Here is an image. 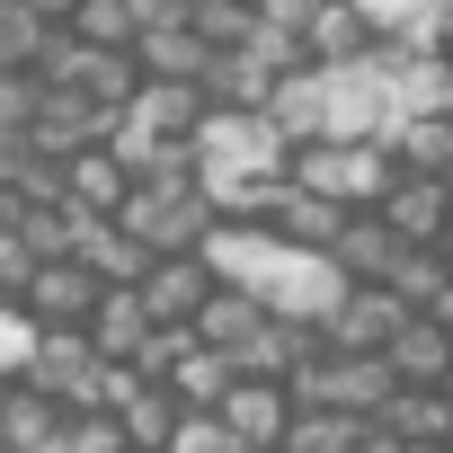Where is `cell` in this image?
<instances>
[{
	"label": "cell",
	"mask_w": 453,
	"mask_h": 453,
	"mask_svg": "<svg viewBox=\"0 0 453 453\" xmlns=\"http://www.w3.org/2000/svg\"><path fill=\"white\" fill-rule=\"evenodd\" d=\"M36 45H45V27L19 10V0H0V72H27V63H36Z\"/></svg>",
	"instance_id": "obj_19"
},
{
	"label": "cell",
	"mask_w": 453,
	"mask_h": 453,
	"mask_svg": "<svg viewBox=\"0 0 453 453\" xmlns=\"http://www.w3.org/2000/svg\"><path fill=\"white\" fill-rule=\"evenodd\" d=\"M0 453H10V444H0Z\"/></svg>",
	"instance_id": "obj_24"
},
{
	"label": "cell",
	"mask_w": 453,
	"mask_h": 453,
	"mask_svg": "<svg viewBox=\"0 0 453 453\" xmlns=\"http://www.w3.org/2000/svg\"><path fill=\"white\" fill-rule=\"evenodd\" d=\"M27 116H36V81L0 72V142H27Z\"/></svg>",
	"instance_id": "obj_21"
},
{
	"label": "cell",
	"mask_w": 453,
	"mask_h": 453,
	"mask_svg": "<svg viewBox=\"0 0 453 453\" xmlns=\"http://www.w3.org/2000/svg\"><path fill=\"white\" fill-rule=\"evenodd\" d=\"M204 294H213V276H204V258H196V250H178V258H151V267L134 276V303H142L160 329H187Z\"/></svg>",
	"instance_id": "obj_7"
},
{
	"label": "cell",
	"mask_w": 453,
	"mask_h": 453,
	"mask_svg": "<svg viewBox=\"0 0 453 453\" xmlns=\"http://www.w3.org/2000/svg\"><path fill=\"white\" fill-rule=\"evenodd\" d=\"M89 382H98V356L81 329H36L27 365H19V391L54 400V409H89Z\"/></svg>",
	"instance_id": "obj_5"
},
{
	"label": "cell",
	"mask_w": 453,
	"mask_h": 453,
	"mask_svg": "<svg viewBox=\"0 0 453 453\" xmlns=\"http://www.w3.org/2000/svg\"><path fill=\"white\" fill-rule=\"evenodd\" d=\"M107 418H116L125 453H160V444H169V426H178V400H169L160 382H134V391H125V400H116Z\"/></svg>",
	"instance_id": "obj_14"
},
{
	"label": "cell",
	"mask_w": 453,
	"mask_h": 453,
	"mask_svg": "<svg viewBox=\"0 0 453 453\" xmlns=\"http://www.w3.org/2000/svg\"><path fill=\"white\" fill-rule=\"evenodd\" d=\"M400 382H391V365L382 356H329V347H311L294 373H285V400L294 409H329V418H382V400H391Z\"/></svg>",
	"instance_id": "obj_3"
},
{
	"label": "cell",
	"mask_w": 453,
	"mask_h": 453,
	"mask_svg": "<svg viewBox=\"0 0 453 453\" xmlns=\"http://www.w3.org/2000/svg\"><path fill=\"white\" fill-rule=\"evenodd\" d=\"M391 107H382V72L365 63H311V142H382Z\"/></svg>",
	"instance_id": "obj_4"
},
{
	"label": "cell",
	"mask_w": 453,
	"mask_h": 453,
	"mask_svg": "<svg viewBox=\"0 0 453 453\" xmlns=\"http://www.w3.org/2000/svg\"><path fill=\"white\" fill-rule=\"evenodd\" d=\"M89 303H98V285H89L72 258H45V267L27 276V294H19V311H27L36 329H81V320H89Z\"/></svg>",
	"instance_id": "obj_10"
},
{
	"label": "cell",
	"mask_w": 453,
	"mask_h": 453,
	"mask_svg": "<svg viewBox=\"0 0 453 453\" xmlns=\"http://www.w3.org/2000/svg\"><path fill=\"white\" fill-rule=\"evenodd\" d=\"M19 10H27V19H36V27H63V19H72V10H81V0H19Z\"/></svg>",
	"instance_id": "obj_22"
},
{
	"label": "cell",
	"mask_w": 453,
	"mask_h": 453,
	"mask_svg": "<svg viewBox=\"0 0 453 453\" xmlns=\"http://www.w3.org/2000/svg\"><path fill=\"white\" fill-rule=\"evenodd\" d=\"M373 222L409 250H435V222H444V178H391V196L373 204Z\"/></svg>",
	"instance_id": "obj_12"
},
{
	"label": "cell",
	"mask_w": 453,
	"mask_h": 453,
	"mask_svg": "<svg viewBox=\"0 0 453 453\" xmlns=\"http://www.w3.org/2000/svg\"><path fill=\"white\" fill-rule=\"evenodd\" d=\"M196 258H204V276H213V285L250 294L267 320H294V329H320V320H329V303L347 294V276H338L320 250L276 241L267 222H204Z\"/></svg>",
	"instance_id": "obj_1"
},
{
	"label": "cell",
	"mask_w": 453,
	"mask_h": 453,
	"mask_svg": "<svg viewBox=\"0 0 453 453\" xmlns=\"http://www.w3.org/2000/svg\"><path fill=\"white\" fill-rule=\"evenodd\" d=\"M125 54H134V81H187V89H196L204 63H213V45H204L196 27H142Z\"/></svg>",
	"instance_id": "obj_11"
},
{
	"label": "cell",
	"mask_w": 453,
	"mask_h": 453,
	"mask_svg": "<svg viewBox=\"0 0 453 453\" xmlns=\"http://www.w3.org/2000/svg\"><path fill=\"white\" fill-rule=\"evenodd\" d=\"M391 160L373 151V142H303L294 160H285V187H303V196H320V204H338V213H373L382 196H391Z\"/></svg>",
	"instance_id": "obj_2"
},
{
	"label": "cell",
	"mask_w": 453,
	"mask_h": 453,
	"mask_svg": "<svg viewBox=\"0 0 453 453\" xmlns=\"http://www.w3.org/2000/svg\"><path fill=\"white\" fill-rule=\"evenodd\" d=\"M54 435H63V409L54 400H36V391H0V444L10 453H54Z\"/></svg>",
	"instance_id": "obj_15"
},
{
	"label": "cell",
	"mask_w": 453,
	"mask_h": 453,
	"mask_svg": "<svg viewBox=\"0 0 453 453\" xmlns=\"http://www.w3.org/2000/svg\"><path fill=\"white\" fill-rule=\"evenodd\" d=\"M204 418L232 435L241 453H276V444H285V426H294V400H285V382H232Z\"/></svg>",
	"instance_id": "obj_6"
},
{
	"label": "cell",
	"mask_w": 453,
	"mask_h": 453,
	"mask_svg": "<svg viewBox=\"0 0 453 453\" xmlns=\"http://www.w3.org/2000/svg\"><path fill=\"white\" fill-rule=\"evenodd\" d=\"M373 36L365 19L347 10V0H311V19H303V63H365Z\"/></svg>",
	"instance_id": "obj_13"
},
{
	"label": "cell",
	"mask_w": 453,
	"mask_h": 453,
	"mask_svg": "<svg viewBox=\"0 0 453 453\" xmlns=\"http://www.w3.org/2000/svg\"><path fill=\"white\" fill-rule=\"evenodd\" d=\"M400 258H409V241H391L373 213H347V222H338V241H329V267H338L347 285H391Z\"/></svg>",
	"instance_id": "obj_9"
},
{
	"label": "cell",
	"mask_w": 453,
	"mask_h": 453,
	"mask_svg": "<svg viewBox=\"0 0 453 453\" xmlns=\"http://www.w3.org/2000/svg\"><path fill=\"white\" fill-rule=\"evenodd\" d=\"M232 382H241V373H232V356H213V347H187V356L160 373V391H169L178 409H213Z\"/></svg>",
	"instance_id": "obj_16"
},
{
	"label": "cell",
	"mask_w": 453,
	"mask_h": 453,
	"mask_svg": "<svg viewBox=\"0 0 453 453\" xmlns=\"http://www.w3.org/2000/svg\"><path fill=\"white\" fill-rule=\"evenodd\" d=\"M63 36L89 45V54H125L134 45V10H125V0H81V10L63 19Z\"/></svg>",
	"instance_id": "obj_18"
},
{
	"label": "cell",
	"mask_w": 453,
	"mask_h": 453,
	"mask_svg": "<svg viewBox=\"0 0 453 453\" xmlns=\"http://www.w3.org/2000/svg\"><path fill=\"white\" fill-rule=\"evenodd\" d=\"M151 329H160V320L134 303V285H98V303H89V320H81V338H89L98 365H134Z\"/></svg>",
	"instance_id": "obj_8"
},
{
	"label": "cell",
	"mask_w": 453,
	"mask_h": 453,
	"mask_svg": "<svg viewBox=\"0 0 453 453\" xmlns=\"http://www.w3.org/2000/svg\"><path fill=\"white\" fill-rule=\"evenodd\" d=\"M373 426L400 435V444H444V391H391Z\"/></svg>",
	"instance_id": "obj_17"
},
{
	"label": "cell",
	"mask_w": 453,
	"mask_h": 453,
	"mask_svg": "<svg viewBox=\"0 0 453 453\" xmlns=\"http://www.w3.org/2000/svg\"><path fill=\"white\" fill-rule=\"evenodd\" d=\"M160 453H241V444L222 435L204 409H178V426H169V444H160Z\"/></svg>",
	"instance_id": "obj_20"
},
{
	"label": "cell",
	"mask_w": 453,
	"mask_h": 453,
	"mask_svg": "<svg viewBox=\"0 0 453 453\" xmlns=\"http://www.w3.org/2000/svg\"><path fill=\"white\" fill-rule=\"evenodd\" d=\"M409 453H444V444H409Z\"/></svg>",
	"instance_id": "obj_23"
}]
</instances>
